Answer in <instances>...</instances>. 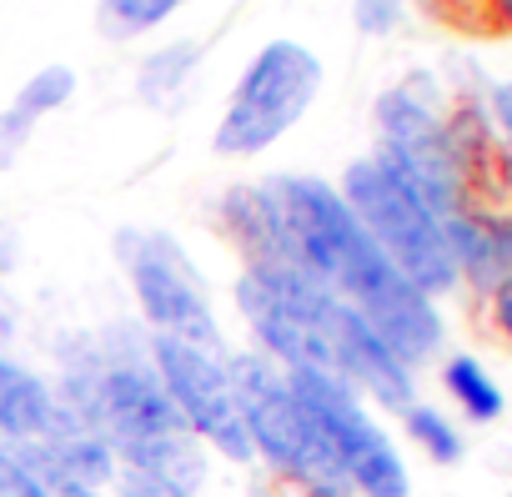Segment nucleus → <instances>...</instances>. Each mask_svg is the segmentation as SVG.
I'll list each match as a JSON object with an SVG mask.
<instances>
[{
  "instance_id": "1",
  "label": "nucleus",
  "mask_w": 512,
  "mask_h": 497,
  "mask_svg": "<svg viewBox=\"0 0 512 497\" xmlns=\"http://www.w3.org/2000/svg\"><path fill=\"white\" fill-rule=\"evenodd\" d=\"M277 226H282V267H297L317 277L332 297H342L352 312L367 317V327L417 372L442 352V312L432 297H422L362 231L342 191L322 176H267L262 181Z\"/></svg>"
},
{
  "instance_id": "2",
  "label": "nucleus",
  "mask_w": 512,
  "mask_h": 497,
  "mask_svg": "<svg viewBox=\"0 0 512 497\" xmlns=\"http://www.w3.org/2000/svg\"><path fill=\"white\" fill-rule=\"evenodd\" d=\"M51 387H56L61 407H71L81 422H91L111 442L121 472L166 482L181 497L206 492L211 452L176 417V407L151 367V337L141 322L136 327L116 322L96 337L66 342Z\"/></svg>"
},
{
  "instance_id": "3",
  "label": "nucleus",
  "mask_w": 512,
  "mask_h": 497,
  "mask_svg": "<svg viewBox=\"0 0 512 497\" xmlns=\"http://www.w3.org/2000/svg\"><path fill=\"white\" fill-rule=\"evenodd\" d=\"M226 362H231V382H236V402H241V422H246L256 462L302 497H352V487H347L342 467L332 462L317 422L307 417L292 377L251 347L231 352Z\"/></svg>"
},
{
  "instance_id": "4",
  "label": "nucleus",
  "mask_w": 512,
  "mask_h": 497,
  "mask_svg": "<svg viewBox=\"0 0 512 497\" xmlns=\"http://www.w3.org/2000/svg\"><path fill=\"white\" fill-rule=\"evenodd\" d=\"M251 352L272 357L282 372H332V297L317 277L277 262H246L231 282Z\"/></svg>"
},
{
  "instance_id": "5",
  "label": "nucleus",
  "mask_w": 512,
  "mask_h": 497,
  "mask_svg": "<svg viewBox=\"0 0 512 497\" xmlns=\"http://www.w3.org/2000/svg\"><path fill=\"white\" fill-rule=\"evenodd\" d=\"M111 252L126 272L136 317L151 337H176L196 347H226L211 287L196 267V257L181 246V236L161 226H121L111 236Z\"/></svg>"
},
{
  "instance_id": "6",
  "label": "nucleus",
  "mask_w": 512,
  "mask_h": 497,
  "mask_svg": "<svg viewBox=\"0 0 512 497\" xmlns=\"http://www.w3.org/2000/svg\"><path fill=\"white\" fill-rule=\"evenodd\" d=\"M342 201L352 206V216L362 221V231L377 241V252L422 292V297H442L457 287V262L447 252V231L442 221L377 161V156H357L342 171Z\"/></svg>"
},
{
  "instance_id": "7",
  "label": "nucleus",
  "mask_w": 512,
  "mask_h": 497,
  "mask_svg": "<svg viewBox=\"0 0 512 497\" xmlns=\"http://www.w3.org/2000/svg\"><path fill=\"white\" fill-rule=\"evenodd\" d=\"M317 91H322L317 51H307L302 41H287V36L267 41L236 76V86L221 106V121L211 131V151L226 161L262 156L312 111Z\"/></svg>"
},
{
  "instance_id": "8",
  "label": "nucleus",
  "mask_w": 512,
  "mask_h": 497,
  "mask_svg": "<svg viewBox=\"0 0 512 497\" xmlns=\"http://www.w3.org/2000/svg\"><path fill=\"white\" fill-rule=\"evenodd\" d=\"M287 377H292L307 417L317 422L332 462L342 467L352 497H412V472H407L397 442L337 372H287Z\"/></svg>"
},
{
  "instance_id": "9",
  "label": "nucleus",
  "mask_w": 512,
  "mask_h": 497,
  "mask_svg": "<svg viewBox=\"0 0 512 497\" xmlns=\"http://www.w3.org/2000/svg\"><path fill=\"white\" fill-rule=\"evenodd\" d=\"M151 337V332H146ZM231 347H196V342H176V337H151V367L176 407V417L186 422V432L221 462L231 467H251V437L241 422V402H236V382H231Z\"/></svg>"
},
{
  "instance_id": "10",
  "label": "nucleus",
  "mask_w": 512,
  "mask_h": 497,
  "mask_svg": "<svg viewBox=\"0 0 512 497\" xmlns=\"http://www.w3.org/2000/svg\"><path fill=\"white\" fill-rule=\"evenodd\" d=\"M377 116V161L437 216H457V146L437 116V106L422 96L417 81L392 86L372 106Z\"/></svg>"
},
{
  "instance_id": "11",
  "label": "nucleus",
  "mask_w": 512,
  "mask_h": 497,
  "mask_svg": "<svg viewBox=\"0 0 512 497\" xmlns=\"http://www.w3.org/2000/svg\"><path fill=\"white\" fill-rule=\"evenodd\" d=\"M332 372L362 397L377 402L387 412H407L417 402V377L412 367L367 327L362 312H352L347 302H337L332 312Z\"/></svg>"
},
{
  "instance_id": "12",
  "label": "nucleus",
  "mask_w": 512,
  "mask_h": 497,
  "mask_svg": "<svg viewBox=\"0 0 512 497\" xmlns=\"http://www.w3.org/2000/svg\"><path fill=\"white\" fill-rule=\"evenodd\" d=\"M61 417V397L46 372L16 362L0 347V442L11 447H41Z\"/></svg>"
},
{
  "instance_id": "13",
  "label": "nucleus",
  "mask_w": 512,
  "mask_h": 497,
  "mask_svg": "<svg viewBox=\"0 0 512 497\" xmlns=\"http://www.w3.org/2000/svg\"><path fill=\"white\" fill-rule=\"evenodd\" d=\"M206 46L201 41H166L136 66V101L151 106L156 116H176L191 96V76L201 66Z\"/></svg>"
},
{
  "instance_id": "14",
  "label": "nucleus",
  "mask_w": 512,
  "mask_h": 497,
  "mask_svg": "<svg viewBox=\"0 0 512 497\" xmlns=\"http://www.w3.org/2000/svg\"><path fill=\"white\" fill-rule=\"evenodd\" d=\"M442 387H447V397H452L472 422L502 417V387L492 382V372H487L477 357H467V352L447 357V362H442Z\"/></svg>"
},
{
  "instance_id": "15",
  "label": "nucleus",
  "mask_w": 512,
  "mask_h": 497,
  "mask_svg": "<svg viewBox=\"0 0 512 497\" xmlns=\"http://www.w3.org/2000/svg\"><path fill=\"white\" fill-rule=\"evenodd\" d=\"M191 0H96V26L106 41H136L156 26H166Z\"/></svg>"
},
{
  "instance_id": "16",
  "label": "nucleus",
  "mask_w": 512,
  "mask_h": 497,
  "mask_svg": "<svg viewBox=\"0 0 512 497\" xmlns=\"http://www.w3.org/2000/svg\"><path fill=\"white\" fill-rule=\"evenodd\" d=\"M402 432L412 437V447H422V457H432L437 467L462 462V432L452 427V417L432 402H412L402 412Z\"/></svg>"
},
{
  "instance_id": "17",
  "label": "nucleus",
  "mask_w": 512,
  "mask_h": 497,
  "mask_svg": "<svg viewBox=\"0 0 512 497\" xmlns=\"http://www.w3.org/2000/svg\"><path fill=\"white\" fill-rule=\"evenodd\" d=\"M71 96H76V71H71V66H61V61H51V66L31 71V76L16 86L11 106H16V111H26L31 121H41V116L61 111Z\"/></svg>"
},
{
  "instance_id": "18",
  "label": "nucleus",
  "mask_w": 512,
  "mask_h": 497,
  "mask_svg": "<svg viewBox=\"0 0 512 497\" xmlns=\"http://www.w3.org/2000/svg\"><path fill=\"white\" fill-rule=\"evenodd\" d=\"M36 126H41V121H31V116H26V111H16V106L0 111V171H16V161L26 156V146H31Z\"/></svg>"
},
{
  "instance_id": "19",
  "label": "nucleus",
  "mask_w": 512,
  "mask_h": 497,
  "mask_svg": "<svg viewBox=\"0 0 512 497\" xmlns=\"http://www.w3.org/2000/svg\"><path fill=\"white\" fill-rule=\"evenodd\" d=\"M402 21V0H352V26L362 36H392Z\"/></svg>"
},
{
  "instance_id": "20",
  "label": "nucleus",
  "mask_w": 512,
  "mask_h": 497,
  "mask_svg": "<svg viewBox=\"0 0 512 497\" xmlns=\"http://www.w3.org/2000/svg\"><path fill=\"white\" fill-rule=\"evenodd\" d=\"M111 497H181V492H176V487H166V482H151V477L121 472V482L111 487Z\"/></svg>"
},
{
  "instance_id": "21",
  "label": "nucleus",
  "mask_w": 512,
  "mask_h": 497,
  "mask_svg": "<svg viewBox=\"0 0 512 497\" xmlns=\"http://www.w3.org/2000/svg\"><path fill=\"white\" fill-rule=\"evenodd\" d=\"M16 267H21V231L0 216V282H6Z\"/></svg>"
},
{
  "instance_id": "22",
  "label": "nucleus",
  "mask_w": 512,
  "mask_h": 497,
  "mask_svg": "<svg viewBox=\"0 0 512 497\" xmlns=\"http://www.w3.org/2000/svg\"><path fill=\"white\" fill-rule=\"evenodd\" d=\"M492 322H497V332L512 342V277H502V282L492 287Z\"/></svg>"
},
{
  "instance_id": "23",
  "label": "nucleus",
  "mask_w": 512,
  "mask_h": 497,
  "mask_svg": "<svg viewBox=\"0 0 512 497\" xmlns=\"http://www.w3.org/2000/svg\"><path fill=\"white\" fill-rule=\"evenodd\" d=\"M492 116H497V126H502L507 141H512V81H502V86L492 91Z\"/></svg>"
},
{
  "instance_id": "24",
  "label": "nucleus",
  "mask_w": 512,
  "mask_h": 497,
  "mask_svg": "<svg viewBox=\"0 0 512 497\" xmlns=\"http://www.w3.org/2000/svg\"><path fill=\"white\" fill-rule=\"evenodd\" d=\"M487 6H492V16H497L502 26H512V0H487Z\"/></svg>"
}]
</instances>
